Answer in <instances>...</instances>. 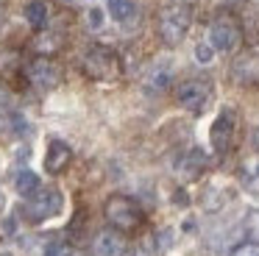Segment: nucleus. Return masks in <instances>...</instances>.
Instances as JSON below:
<instances>
[{"instance_id":"1","label":"nucleus","mask_w":259,"mask_h":256,"mask_svg":"<svg viewBox=\"0 0 259 256\" xmlns=\"http://www.w3.org/2000/svg\"><path fill=\"white\" fill-rule=\"evenodd\" d=\"M103 215L117 231H137L145 223V211L140 209V203L125 195H112L103 206Z\"/></svg>"},{"instance_id":"2","label":"nucleus","mask_w":259,"mask_h":256,"mask_svg":"<svg viewBox=\"0 0 259 256\" xmlns=\"http://www.w3.org/2000/svg\"><path fill=\"white\" fill-rule=\"evenodd\" d=\"M192 25V9L187 3H170L159 11V36L164 45H179Z\"/></svg>"},{"instance_id":"3","label":"nucleus","mask_w":259,"mask_h":256,"mask_svg":"<svg viewBox=\"0 0 259 256\" xmlns=\"http://www.w3.org/2000/svg\"><path fill=\"white\" fill-rule=\"evenodd\" d=\"M81 64H84L87 75L98 78V81H112L120 75V59L109 48H90L81 59Z\"/></svg>"},{"instance_id":"4","label":"nucleus","mask_w":259,"mask_h":256,"mask_svg":"<svg viewBox=\"0 0 259 256\" xmlns=\"http://www.w3.org/2000/svg\"><path fill=\"white\" fill-rule=\"evenodd\" d=\"M176 100H179L181 109L192 111V114H201V111L209 106V100H212V83L201 81V78H190V81L179 83Z\"/></svg>"},{"instance_id":"5","label":"nucleus","mask_w":259,"mask_h":256,"mask_svg":"<svg viewBox=\"0 0 259 256\" xmlns=\"http://www.w3.org/2000/svg\"><path fill=\"white\" fill-rule=\"evenodd\" d=\"M242 42V31L237 25L234 17H218V20L209 25V45L220 53H231L237 50Z\"/></svg>"},{"instance_id":"6","label":"nucleus","mask_w":259,"mask_h":256,"mask_svg":"<svg viewBox=\"0 0 259 256\" xmlns=\"http://www.w3.org/2000/svg\"><path fill=\"white\" fill-rule=\"evenodd\" d=\"M62 211V192L53 187H45L25 203V217L31 223H42L48 217H56Z\"/></svg>"},{"instance_id":"7","label":"nucleus","mask_w":259,"mask_h":256,"mask_svg":"<svg viewBox=\"0 0 259 256\" xmlns=\"http://www.w3.org/2000/svg\"><path fill=\"white\" fill-rule=\"evenodd\" d=\"M237 134V114L234 109H220V114L214 117L212 128H209V142H212V150L223 156L226 150L231 148Z\"/></svg>"},{"instance_id":"8","label":"nucleus","mask_w":259,"mask_h":256,"mask_svg":"<svg viewBox=\"0 0 259 256\" xmlns=\"http://www.w3.org/2000/svg\"><path fill=\"white\" fill-rule=\"evenodd\" d=\"M203 170H206V156H203V150H198V148L181 153L179 159L173 161V173L181 178V181H195Z\"/></svg>"},{"instance_id":"9","label":"nucleus","mask_w":259,"mask_h":256,"mask_svg":"<svg viewBox=\"0 0 259 256\" xmlns=\"http://www.w3.org/2000/svg\"><path fill=\"white\" fill-rule=\"evenodd\" d=\"M28 78H31V83L39 87V89H53L59 83V67L53 64L51 59L39 56V59H34L28 64Z\"/></svg>"},{"instance_id":"10","label":"nucleus","mask_w":259,"mask_h":256,"mask_svg":"<svg viewBox=\"0 0 259 256\" xmlns=\"http://www.w3.org/2000/svg\"><path fill=\"white\" fill-rule=\"evenodd\" d=\"M70 159H73L70 145L64 142V139H51V145H48V150H45V173L59 176V173L70 164Z\"/></svg>"},{"instance_id":"11","label":"nucleus","mask_w":259,"mask_h":256,"mask_svg":"<svg viewBox=\"0 0 259 256\" xmlns=\"http://www.w3.org/2000/svg\"><path fill=\"white\" fill-rule=\"evenodd\" d=\"M95 253L98 256H123L125 253V239L117 228H109V231H101L95 239Z\"/></svg>"},{"instance_id":"12","label":"nucleus","mask_w":259,"mask_h":256,"mask_svg":"<svg viewBox=\"0 0 259 256\" xmlns=\"http://www.w3.org/2000/svg\"><path fill=\"white\" fill-rule=\"evenodd\" d=\"M106 11L114 22H120V25H131V22L140 17L137 0H106Z\"/></svg>"},{"instance_id":"13","label":"nucleus","mask_w":259,"mask_h":256,"mask_svg":"<svg viewBox=\"0 0 259 256\" xmlns=\"http://www.w3.org/2000/svg\"><path fill=\"white\" fill-rule=\"evenodd\" d=\"M240 184L248 189V192L259 195V153L248 156L240 164Z\"/></svg>"},{"instance_id":"14","label":"nucleus","mask_w":259,"mask_h":256,"mask_svg":"<svg viewBox=\"0 0 259 256\" xmlns=\"http://www.w3.org/2000/svg\"><path fill=\"white\" fill-rule=\"evenodd\" d=\"M170 81H173L170 64H153L151 72L145 75V89L148 92H164V89L170 87Z\"/></svg>"},{"instance_id":"15","label":"nucleus","mask_w":259,"mask_h":256,"mask_svg":"<svg viewBox=\"0 0 259 256\" xmlns=\"http://www.w3.org/2000/svg\"><path fill=\"white\" fill-rule=\"evenodd\" d=\"M14 189H17L23 198H34V195L42 189L39 176H36V173H31V170H20L17 176H14Z\"/></svg>"},{"instance_id":"16","label":"nucleus","mask_w":259,"mask_h":256,"mask_svg":"<svg viewBox=\"0 0 259 256\" xmlns=\"http://www.w3.org/2000/svg\"><path fill=\"white\" fill-rule=\"evenodd\" d=\"M25 20L31 22V28L42 31V28L48 25V3L45 0H31V3L25 6Z\"/></svg>"},{"instance_id":"17","label":"nucleus","mask_w":259,"mask_h":256,"mask_svg":"<svg viewBox=\"0 0 259 256\" xmlns=\"http://www.w3.org/2000/svg\"><path fill=\"white\" fill-rule=\"evenodd\" d=\"M23 128H25L23 117H17V114H0V131H3V137H17Z\"/></svg>"},{"instance_id":"18","label":"nucleus","mask_w":259,"mask_h":256,"mask_svg":"<svg viewBox=\"0 0 259 256\" xmlns=\"http://www.w3.org/2000/svg\"><path fill=\"white\" fill-rule=\"evenodd\" d=\"M214 59V48L209 42H201V45H195V61L198 64H209V61Z\"/></svg>"},{"instance_id":"19","label":"nucleus","mask_w":259,"mask_h":256,"mask_svg":"<svg viewBox=\"0 0 259 256\" xmlns=\"http://www.w3.org/2000/svg\"><path fill=\"white\" fill-rule=\"evenodd\" d=\"M73 250H70L67 242H48L45 250H42V256H70Z\"/></svg>"},{"instance_id":"20","label":"nucleus","mask_w":259,"mask_h":256,"mask_svg":"<svg viewBox=\"0 0 259 256\" xmlns=\"http://www.w3.org/2000/svg\"><path fill=\"white\" fill-rule=\"evenodd\" d=\"M248 237H251L253 245H259V211H253L248 217Z\"/></svg>"},{"instance_id":"21","label":"nucleus","mask_w":259,"mask_h":256,"mask_svg":"<svg viewBox=\"0 0 259 256\" xmlns=\"http://www.w3.org/2000/svg\"><path fill=\"white\" fill-rule=\"evenodd\" d=\"M234 256H259V245H242V248H237Z\"/></svg>"},{"instance_id":"22","label":"nucleus","mask_w":259,"mask_h":256,"mask_svg":"<svg viewBox=\"0 0 259 256\" xmlns=\"http://www.w3.org/2000/svg\"><path fill=\"white\" fill-rule=\"evenodd\" d=\"M87 20H92L90 25L95 28V31H98V28L103 25V17H101V11H98V9H92V11H90V17H87Z\"/></svg>"},{"instance_id":"23","label":"nucleus","mask_w":259,"mask_h":256,"mask_svg":"<svg viewBox=\"0 0 259 256\" xmlns=\"http://www.w3.org/2000/svg\"><path fill=\"white\" fill-rule=\"evenodd\" d=\"M131 256H148V253H145V250H134Z\"/></svg>"},{"instance_id":"24","label":"nucleus","mask_w":259,"mask_h":256,"mask_svg":"<svg viewBox=\"0 0 259 256\" xmlns=\"http://www.w3.org/2000/svg\"><path fill=\"white\" fill-rule=\"evenodd\" d=\"M176 3H187V6H190V3H192V0H176Z\"/></svg>"},{"instance_id":"25","label":"nucleus","mask_w":259,"mask_h":256,"mask_svg":"<svg viewBox=\"0 0 259 256\" xmlns=\"http://www.w3.org/2000/svg\"><path fill=\"white\" fill-rule=\"evenodd\" d=\"M223 3H231V0H223Z\"/></svg>"},{"instance_id":"26","label":"nucleus","mask_w":259,"mask_h":256,"mask_svg":"<svg viewBox=\"0 0 259 256\" xmlns=\"http://www.w3.org/2000/svg\"><path fill=\"white\" fill-rule=\"evenodd\" d=\"M64 3H70V0H64Z\"/></svg>"}]
</instances>
